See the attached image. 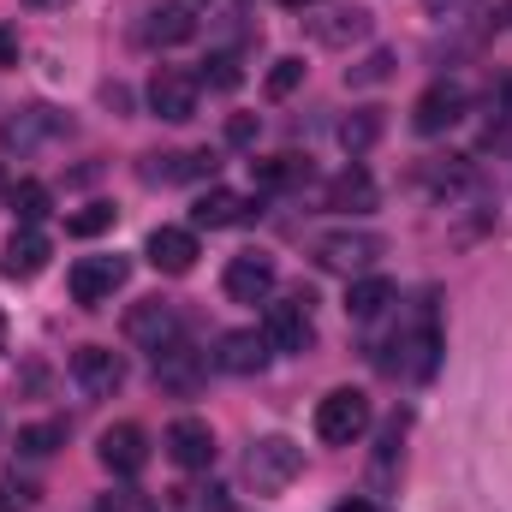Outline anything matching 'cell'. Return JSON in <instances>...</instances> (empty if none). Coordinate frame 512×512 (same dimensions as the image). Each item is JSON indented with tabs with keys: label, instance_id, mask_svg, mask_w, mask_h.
Instances as JSON below:
<instances>
[{
	"label": "cell",
	"instance_id": "5",
	"mask_svg": "<svg viewBox=\"0 0 512 512\" xmlns=\"http://www.w3.org/2000/svg\"><path fill=\"white\" fill-rule=\"evenodd\" d=\"M262 334H268V346H274V352H304V346L316 340L310 292H286V298H274V304H268V316H262Z\"/></svg>",
	"mask_w": 512,
	"mask_h": 512
},
{
	"label": "cell",
	"instance_id": "21",
	"mask_svg": "<svg viewBox=\"0 0 512 512\" xmlns=\"http://www.w3.org/2000/svg\"><path fill=\"white\" fill-rule=\"evenodd\" d=\"M191 215H197V227H245V221L256 215V203L239 197V191H209Z\"/></svg>",
	"mask_w": 512,
	"mask_h": 512
},
{
	"label": "cell",
	"instance_id": "15",
	"mask_svg": "<svg viewBox=\"0 0 512 512\" xmlns=\"http://www.w3.org/2000/svg\"><path fill=\"white\" fill-rule=\"evenodd\" d=\"M48 256H54V245H48V233H36V227H18V233L6 239V256H0V274H6V280H36V274L48 268Z\"/></svg>",
	"mask_w": 512,
	"mask_h": 512
},
{
	"label": "cell",
	"instance_id": "11",
	"mask_svg": "<svg viewBox=\"0 0 512 512\" xmlns=\"http://www.w3.org/2000/svg\"><path fill=\"white\" fill-rule=\"evenodd\" d=\"M268 358H274V346L262 328H233L215 340V370H227V376H256V370H268Z\"/></svg>",
	"mask_w": 512,
	"mask_h": 512
},
{
	"label": "cell",
	"instance_id": "32",
	"mask_svg": "<svg viewBox=\"0 0 512 512\" xmlns=\"http://www.w3.org/2000/svg\"><path fill=\"white\" fill-rule=\"evenodd\" d=\"M209 66H215V72H203V84H215V90H233V84H239V60H233V54H215Z\"/></svg>",
	"mask_w": 512,
	"mask_h": 512
},
{
	"label": "cell",
	"instance_id": "36",
	"mask_svg": "<svg viewBox=\"0 0 512 512\" xmlns=\"http://www.w3.org/2000/svg\"><path fill=\"white\" fill-rule=\"evenodd\" d=\"M102 512H155V507H149L143 495H131V489H126V495H108V501H102Z\"/></svg>",
	"mask_w": 512,
	"mask_h": 512
},
{
	"label": "cell",
	"instance_id": "41",
	"mask_svg": "<svg viewBox=\"0 0 512 512\" xmlns=\"http://www.w3.org/2000/svg\"><path fill=\"white\" fill-rule=\"evenodd\" d=\"M0 334H6V322H0Z\"/></svg>",
	"mask_w": 512,
	"mask_h": 512
},
{
	"label": "cell",
	"instance_id": "35",
	"mask_svg": "<svg viewBox=\"0 0 512 512\" xmlns=\"http://www.w3.org/2000/svg\"><path fill=\"white\" fill-rule=\"evenodd\" d=\"M18 54H24V36L12 24H0V66H18Z\"/></svg>",
	"mask_w": 512,
	"mask_h": 512
},
{
	"label": "cell",
	"instance_id": "38",
	"mask_svg": "<svg viewBox=\"0 0 512 512\" xmlns=\"http://www.w3.org/2000/svg\"><path fill=\"white\" fill-rule=\"evenodd\" d=\"M24 6H36V12H60V6H72V0H24Z\"/></svg>",
	"mask_w": 512,
	"mask_h": 512
},
{
	"label": "cell",
	"instance_id": "1",
	"mask_svg": "<svg viewBox=\"0 0 512 512\" xmlns=\"http://www.w3.org/2000/svg\"><path fill=\"white\" fill-rule=\"evenodd\" d=\"M370 399L358 393V387H334L322 405H316V435L328 441V447H352V441H364L370 435Z\"/></svg>",
	"mask_w": 512,
	"mask_h": 512
},
{
	"label": "cell",
	"instance_id": "25",
	"mask_svg": "<svg viewBox=\"0 0 512 512\" xmlns=\"http://www.w3.org/2000/svg\"><path fill=\"white\" fill-rule=\"evenodd\" d=\"M251 179L262 191H286V185L310 179V161H298V155H268V161H251Z\"/></svg>",
	"mask_w": 512,
	"mask_h": 512
},
{
	"label": "cell",
	"instance_id": "26",
	"mask_svg": "<svg viewBox=\"0 0 512 512\" xmlns=\"http://www.w3.org/2000/svg\"><path fill=\"white\" fill-rule=\"evenodd\" d=\"M376 137H382V114H376V108H358V114L340 120V143H346V155L376 149Z\"/></svg>",
	"mask_w": 512,
	"mask_h": 512
},
{
	"label": "cell",
	"instance_id": "8",
	"mask_svg": "<svg viewBox=\"0 0 512 512\" xmlns=\"http://www.w3.org/2000/svg\"><path fill=\"white\" fill-rule=\"evenodd\" d=\"M126 340L131 346H143V352H167V346L179 340V310H173L167 298H143V304H131L126 310Z\"/></svg>",
	"mask_w": 512,
	"mask_h": 512
},
{
	"label": "cell",
	"instance_id": "27",
	"mask_svg": "<svg viewBox=\"0 0 512 512\" xmlns=\"http://www.w3.org/2000/svg\"><path fill=\"white\" fill-rule=\"evenodd\" d=\"M54 447H66V423H30V429H18V459H48Z\"/></svg>",
	"mask_w": 512,
	"mask_h": 512
},
{
	"label": "cell",
	"instance_id": "10",
	"mask_svg": "<svg viewBox=\"0 0 512 512\" xmlns=\"http://www.w3.org/2000/svg\"><path fill=\"white\" fill-rule=\"evenodd\" d=\"M167 459L179 471H209L215 465V429L203 417H173L167 423Z\"/></svg>",
	"mask_w": 512,
	"mask_h": 512
},
{
	"label": "cell",
	"instance_id": "6",
	"mask_svg": "<svg viewBox=\"0 0 512 512\" xmlns=\"http://www.w3.org/2000/svg\"><path fill=\"white\" fill-rule=\"evenodd\" d=\"M298 471H304V453H298V441H286V435H262L251 447V459H245V477H251L262 495L286 489Z\"/></svg>",
	"mask_w": 512,
	"mask_h": 512
},
{
	"label": "cell",
	"instance_id": "7",
	"mask_svg": "<svg viewBox=\"0 0 512 512\" xmlns=\"http://www.w3.org/2000/svg\"><path fill=\"white\" fill-rule=\"evenodd\" d=\"M465 108H471L465 84L441 78V84H429V90L417 96V108H411V126L423 131V137H441V131H453L459 120H465Z\"/></svg>",
	"mask_w": 512,
	"mask_h": 512
},
{
	"label": "cell",
	"instance_id": "33",
	"mask_svg": "<svg viewBox=\"0 0 512 512\" xmlns=\"http://www.w3.org/2000/svg\"><path fill=\"white\" fill-rule=\"evenodd\" d=\"M30 507V489L18 477H0V512H24Z\"/></svg>",
	"mask_w": 512,
	"mask_h": 512
},
{
	"label": "cell",
	"instance_id": "13",
	"mask_svg": "<svg viewBox=\"0 0 512 512\" xmlns=\"http://www.w3.org/2000/svg\"><path fill=\"white\" fill-rule=\"evenodd\" d=\"M221 286H227V298L233 304H262L268 292H274V262L262 251H245L227 262V274H221Z\"/></svg>",
	"mask_w": 512,
	"mask_h": 512
},
{
	"label": "cell",
	"instance_id": "16",
	"mask_svg": "<svg viewBox=\"0 0 512 512\" xmlns=\"http://www.w3.org/2000/svg\"><path fill=\"white\" fill-rule=\"evenodd\" d=\"M143 256H149L161 274H191V268H197V233H185V227H155L149 245H143Z\"/></svg>",
	"mask_w": 512,
	"mask_h": 512
},
{
	"label": "cell",
	"instance_id": "30",
	"mask_svg": "<svg viewBox=\"0 0 512 512\" xmlns=\"http://www.w3.org/2000/svg\"><path fill=\"white\" fill-rule=\"evenodd\" d=\"M387 78H393V54H387V48H376L364 66H352V72H346V84H352V90H364V84H387Z\"/></svg>",
	"mask_w": 512,
	"mask_h": 512
},
{
	"label": "cell",
	"instance_id": "9",
	"mask_svg": "<svg viewBox=\"0 0 512 512\" xmlns=\"http://www.w3.org/2000/svg\"><path fill=\"white\" fill-rule=\"evenodd\" d=\"M66 286H72L78 304H102L126 286V256H84V262H72Z\"/></svg>",
	"mask_w": 512,
	"mask_h": 512
},
{
	"label": "cell",
	"instance_id": "28",
	"mask_svg": "<svg viewBox=\"0 0 512 512\" xmlns=\"http://www.w3.org/2000/svg\"><path fill=\"white\" fill-rule=\"evenodd\" d=\"M108 227H114V203H90V209L66 215V233H72V239H96V233H108Z\"/></svg>",
	"mask_w": 512,
	"mask_h": 512
},
{
	"label": "cell",
	"instance_id": "39",
	"mask_svg": "<svg viewBox=\"0 0 512 512\" xmlns=\"http://www.w3.org/2000/svg\"><path fill=\"white\" fill-rule=\"evenodd\" d=\"M286 6H316V0H286Z\"/></svg>",
	"mask_w": 512,
	"mask_h": 512
},
{
	"label": "cell",
	"instance_id": "24",
	"mask_svg": "<svg viewBox=\"0 0 512 512\" xmlns=\"http://www.w3.org/2000/svg\"><path fill=\"white\" fill-rule=\"evenodd\" d=\"M6 209L18 215V227H36V221L54 209V197H48V185H36V179H18V185H6Z\"/></svg>",
	"mask_w": 512,
	"mask_h": 512
},
{
	"label": "cell",
	"instance_id": "37",
	"mask_svg": "<svg viewBox=\"0 0 512 512\" xmlns=\"http://www.w3.org/2000/svg\"><path fill=\"white\" fill-rule=\"evenodd\" d=\"M334 512H387V507H376V501H364V495H352V501H340Z\"/></svg>",
	"mask_w": 512,
	"mask_h": 512
},
{
	"label": "cell",
	"instance_id": "40",
	"mask_svg": "<svg viewBox=\"0 0 512 512\" xmlns=\"http://www.w3.org/2000/svg\"><path fill=\"white\" fill-rule=\"evenodd\" d=\"M0 197H6V179H0Z\"/></svg>",
	"mask_w": 512,
	"mask_h": 512
},
{
	"label": "cell",
	"instance_id": "2",
	"mask_svg": "<svg viewBox=\"0 0 512 512\" xmlns=\"http://www.w3.org/2000/svg\"><path fill=\"white\" fill-rule=\"evenodd\" d=\"M66 131H72V120H66L60 108L30 102V108H18V114L0 120V149H12V155H36L42 143H60Z\"/></svg>",
	"mask_w": 512,
	"mask_h": 512
},
{
	"label": "cell",
	"instance_id": "31",
	"mask_svg": "<svg viewBox=\"0 0 512 512\" xmlns=\"http://www.w3.org/2000/svg\"><path fill=\"white\" fill-rule=\"evenodd\" d=\"M298 84H304V60H292V54H286V60H274V72H268V96L280 102V96H292Z\"/></svg>",
	"mask_w": 512,
	"mask_h": 512
},
{
	"label": "cell",
	"instance_id": "20",
	"mask_svg": "<svg viewBox=\"0 0 512 512\" xmlns=\"http://www.w3.org/2000/svg\"><path fill=\"white\" fill-rule=\"evenodd\" d=\"M197 376H203V358H197L185 340H173L167 352H155V382H161V387L191 393V387H197Z\"/></svg>",
	"mask_w": 512,
	"mask_h": 512
},
{
	"label": "cell",
	"instance_id": "22",
	"mask_svg": "<svg viewBox=\"0 0 512 512\" xmlns=\"http://www.w3.org/2000/svg\"><path fill=\"white\" fill-rule=\"evenodd\" d=\"M328 209H346V215H364V209H376V179H370L364 167H346V173L328 185Z\"/></svg>",
	"mask_w": 512,
	"mask_h": 512
},
{
	"label": "cell",
	"instance_id": "34",
	"mask_svg": "<svg viewBox=\"0 0 512 512\" xmlns=\"http://www.w3.org/2000/svg\"><path fill=\"white\" fill-rule=\"evenodd\" d=\"M227 143H233V149L256 143V114H233V120H227Z\"/></svg>",
	"mask_w": 512,
	"mask_h": 512
},
{
	"label": "cell",
	"instance_id": "18",
	"mask_svg": "<svg viewBox=\"0 0 512 512\" xmlns=\"http://www.w3.org/2000/svg\"><path fill=\"white\" fill-rule=\"evenodd\" d=\"M143 36H149L155 48H179V42H191V36H197V18H191V6L167 0V6H155V12H149Z\"/></svg>",
	"mask_w": 512,
	"mask_h": 512
},
{
	"label": "cell",
	"instance_id": "4",
	"mask_svg": "<svg viewBox=\"0 0 512 512\" xmlns=\"http://www.w3.org/2000/svg\"><path fill=\"white\" fill-rule=\"evenodd\" d=\"M382 239L376 233H328V239H316V268L322 274H346V280H358V274H370L376 262H382Z\"/></svg>",
	"mask_w": 512,
	"mask_h": 512
},
{
	"label": "cell",
	"instance_id": "14",
	"mask_svg": "<svg viewBox=\"0 0 512 512\" xmlns=\"http://www.w3.org/2000/svg\"><path fill=\"white\" fill-rule=\"evenodd\" d=\"M102 465H108L114 477H137V471L149 465V435H143L137 423H114V429H102Z\"/></svg>",
	"mask_w": 512,
	"mask_h": 512
},
{
	"label": "cell",
	"instance_id": "17",
	"mask_svg": "<svg viewBox=\"0 0 512 512\" xmlns=\"http://www.w3.org/2000/svg\"><path fill=\"white\" fill-rule=\"evenodd\" d=\"M393 298H399L393 280H382V274H358V280L346 286V316H352V322H376Z\"/></svg>",
	"mask_w": 512,
	"mask_h": 512
},
{
	"label": "cell",
	"instance_id": "19",
	"mask_svg": "<svg viewBox=\"0 0 512 512\" xmlns=\"http://www.w3.org/2000/svg\"><path fill=\"white\" fill-rule=\"evenodd\" d=\"M310 30H316V42L346 48V42H364V36H370V12H364V6H334V12H322Z\"/></svg>",
	"mask_w": 512,
	"mask_h": 512
},
{
	"label": "cell",
	"instance_id": "29",
	"mask_svg": "<svg viewBox=\"0 0 512 512\" xmlns=\"http://www.w3.org/2000/svg\"><path fill=\"white\" fill-rule=\"evenodd\" d=\"M167 512H227V495L221 489H179Z\"/></svg>",
	"mask_w": 512,
	"mask_h": 512
},
{
	"label": "cell",
	"instance_id": "23",
	"mask_svg": "<svg viewBox=\"0 0 512 512\" xmlns=\"http://www.w3.org/2000/svg\"><path fill=\"white\" fill-rule=\"evenodd\" d=\"M483 143H489V149H507V143H512V72H501V78H495V90H489Z\"/></svg>",
	"mask_w": 512,
	"mask_h": 512
},
{
	"label": "cell",
	"instance_id": "3",
	"mask_svg": "<svg viewBox=\"0 0 512 512\" xmlns=\"http://www.w3.org/2000/svg\"><path fill=\"white\" fill-rule=\"evenodd\" d=\"M197 96H203V78L185 72V66H161V72L149 78V114L167 120V126L197 120Z\"/></svg>",
	"mask_w": 512,
	"mask_h": 512
},
{
	"label": "cell",
	"instance_id": "12",
	"mask_svg": "<svg viewBox=\"0 0 512 512\" xmlns=\"http://www.w3.org/2000/svg\"><path fill=\"white\" fill-rule=\"evenodd\" d=\"M72 382L84 393H96V399H108V393L126 387V358L108 352V346H84V352H72Z\"/></svg>",
	"mask_w": 512,
	"mask_h": 512
}]
</instances>
